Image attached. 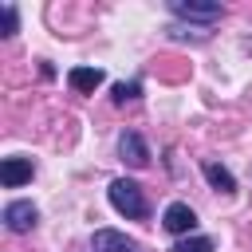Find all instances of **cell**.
<instances>
[{
	"instance_id": "cell-1",
	"label": "cell",
	"mask_w": 252,
	"mask_h": 252,
	"mask_svg": "<svg viewBox=\"0 0 252 252\" xmlns=\"http://www.w3.org/2000/svg\"><path fill=\"white\" fill-rule=\"evenodd\" d=\"M106 197H110V205H114L122 217H130V220H142V217L150 213V209H146V197H142V185H138V181H130V177L110 181Z\"/></svg>"
},
{
	"instance_id": "cell-2",
	"label": "cell",
	"mask_w": 252,
	"mask_h": 252,
	"mask_svg": "<svg viewBox=\"0 0 252 252\" xmlns=\"http://www.w3.org/2000/svg\"><path fill=\"white\" fill-rule=\"evenodd\" d=\"M161 224H165L173 236H189V232L197 228V213H193L185 201H173V205L161 213Z\"/></svg>"
},
{
	"instance_id": "cell-3",
	"label": "cell",
	"mask_w": 252,
	"mask_h": 252,
	"mask_svg": "<svg viewBox=\"0 0 252 252\" xmlns=\"http://www.w3.org/2000/svg\"><path fill=\"white\" fill-rule=\"evenodd\" d=\"M94 252H142V244H138V240H130L126 232L98 228V232H94Z\"/></svg>"
},
{
	"instance_id": "cell-4",
	"label": "cell",
	"mask_w": 252,
	"mask_h": 252,
	"mask_svg": "<svg viewBox=\"0 0 252 252\" xmlns=\"http://www.w3.org/2000/svg\"><path fill=\"white\" fill-rule=\"evenodd\" d=\"M35 217H39V213H35L32 201H12V205L4 209V224H8L12 232H28V228L35 224Z\"/></svg>"
},
{
	"instance_id": "cell-5",
	"label": "cell",
	"mask_w": 252,
	"mask_h": 252,
	"mask_svg": "<svg viewBox=\"0 0 252 252\" xmlns=\"http://www.w3.org/2000/svg\"><path fill=\"white\" fill-rule=\"evenodd\" d=\"M173 16L213 24V20H220V4H185V0H173Z\"/></svg>"
},
{
	"instance_id": "cell-6",
	"label": "cell",
	"mask_w": 252,
	"mask_h": 252,
	"mask_svg": "<svg viewBox=\"0 0 252 252\" xmlns=\"http://www.w3.org/2000/svg\"><path fill=\"white\" fill-rule=\"evenodd\" d=\"M118 154H122V161H130L134 169H142V165L150 161V150H146V142H142L138 134H122V138H118Z\"/></svg>"
},
{
	"instance_id": "cell-7",
	"label": "cell",
	"mask_w": 252,
	"mask_h": 252,
	"mask_svg": "<svg viewBox=\"0 0 252 252\" xmlns=\"http://www.w3.org/2000/svg\"><path fill=\"white\" fill-rule=\"evenodd\" d=\"M67 83H71V91L91 94L94 87H102V71H98V67H71V71H67Z\"/></svg>"
},
{
	"instance_id": "cell-8",
	"label": "cell",
	"mask_w": 252,
	"mask_h": 252,
	"mask_svg": "<svg viewBox=\"0 0 252 252\" xmlns=\"http://www.w3.org/2000/svg\"><path fill=\"white\" fill-rule=\"evenodd\" d=\"M0 181H4L8 189H16V185L32 181V161H28V158H8V161L0 165Z\"/></svg>"
},
{
	"instance_id": "cell-9",
	"label": "cell",
	"mask_w": 252,
	"mask_h": 252,
	"mask_svg": "<svg viewBox=\"0 0 252 252\" xmlns=\"http://www.w3.org/2000/svg\"><path fill=\"white\" fill-rule=\"evenodd\" d=\"M205 177H209L217 189H224V193H232V189H236L232 173H228V169H220V165H213V161H205Z\"/></svg>"
},
{
	"instance_id": "cell-10",
	"label": "cell",
	"mask_w": 252,
	"mask_h": 252,
	"mask_svg": "<svg viewBox=\"0 0 252 252\" xmlns=\"http://www.w3.org/2000/svg\"><path fill=\"white\" fill-rule=\"evenodd\" d=\"M173 252H213V240L209 236H185Z\"/></svg>"
},
{
	"instance_id": "cell-11",
	"label": "cell",
	"mask_w": 252,
	"mask_h": 252,
	"mask_svg": "<svg viewBox=\"0 0 252 252\" xmlns=\"http://www.w3.org/2000/svg\"><path fill=\"white\" fill-rule=\"evenodd\" d=\"M138 83H114V102H126V98H138Z\"/></svg>"
},
{
	"instance_id": "cell-12",
	"label": "cell",
	"mask_w": 252,
	"mask_h": 252,
	"mask_svg": "<svg viewBox=\"0 0 252 252\" xmlns=\"http://www.w3.org/2000/svg\"><path fill=\"white\" fill-rule=\"evenodd\" d=\"M12 32H16V8L4 4V35H12Z\"/></svg>"
}]
</instances>
